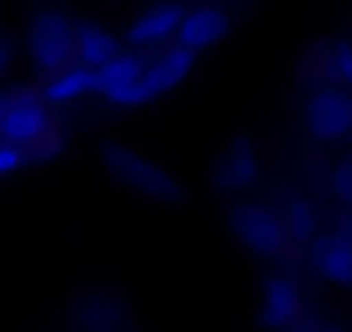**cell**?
<instances>
[{"label": "cell", "instance_id": "3957f363", "mask_svg": "<svg viewBox=\"0 0 352 332\" xmlns=\"http://www.w3.org/2000/svg\"><path fill=\"white\" fill-rule=\"evenodd\" d=\"M187 8L180 0H159V4L145 8L124 32L128 45L135 52H162L169 45H176L180 39V25H184Z\"/></svg>", "mask_w": 352, "mask_h": 332}, {"label": "cell", "instance_id": "5b68a950", "mask_svg": "<svg viewBox=\"0 0 352 332\" xmlns=\"http://www.w3.org/2000/svg\"><path fill=\"white\" fill-rule=\"evenodd\" d=\"M87 94H97V70L83 66V63H69L66 70L45 76V87H42V97L49 107H66V104H76L83 101Z\"/></svg>", "mask_w": 352, "mask_h": 332}, {"label": "cell", "instance_id": "277c9868", "mask_svg": "<svg viewBox=\"0 0 352 332\" xmlns=\"http://www.w3.org/2000/svg\"><path fill=\"white\" fill-rule=\"evenodd\" d=\"M228 32H232V18L225 14V8H218V4H197V8H187L176 45H184L194 56H201V52L214 49L218 42H225Z\"/></svg>", "mask_w": 352, "mask_h": 332}, {"label": "cell", "instance_id": "6da1fadb", "mask_svg": "<svg viewBox=\"0 0 352 332\" xmlns=\"http://www.w3.org/2000/svg\"><path fill=\"white\" fill-rule=\"evenodd\" d=\"M28 56L45 76L66 70L76 63V25L63 11L42 8L28 25Z\"/></svg>", "mask_w": 352, "mask_h": 332}, {"label": "cell", "instance_id": "ba28073f", "mask_svg": "<svg viewBox=\"0 0 352 332\" xmlns=\"http://www.w3.org/2000/svg\"><path fill=\"white\" fill-rule=\"evenodd\" d=\"M25 163H28V152H25L21 145H14V142H4V138H0V177H11V174H18Z\"/></svg>", "mask_w": 352, "mask_h": 332}, {"label": "cell", "instance_id": "7a4b0ae2", "mask_svg": "<svg viewBox=\"0 0 352 332\" xmlns=\"http://www.w3.org/2000/svg\"><path fill=\"white\" fill-rule=\"evenodd\" d=\"M0 138L14 145H45L52 142V107L42 94H8L4 114H0Z\"/></svg>", "mask_w": 352, "mask_h": 332}, {"label": "cell", "instance_id": "8992f818", "mask_svg": "<svg viewBox=\"0 0 352 332\" xmlns=\"http://www.w3.org/2000/svg\"><path fill=\"white\" fill-rule=\"evenodd\" d=\"M118 52H121L118 49V39L104 25H97V21H80L76 25V63H83L90 70H100Z\"/></svg>", "mask_w": 352, "mask_h": 332}, {"label": "cell", "instance_id": "9c48e42d", "mask_svg": "<svg viewBox=\"0 0 352 332\" xmlns=\"http://www.w3.org/2000/svg\"><path fill=\"white\" fill-rule=\"evenodd\" d=\"M8 63H11V49L0 42V70H8Z\"/></svg>", "mask_w": 352, "mask_h": 332}, {"label": "cell", "instance_id": "52a82bcc", "mask_svg": "<svg viewBox=\"0 0 352 332\" xmlns=\"http://www.w3.org/2000/svg\"><path fill=\"white\" fill-rule=\"evenodd\" d=\"M304 118L311 121V128H318V132L331 135V132H335V128H331V118H335V125H338V128H345V121L352 118V104H349L342 94L324 90V94H318V97L307 104Z\"/></svg>", "mask_w": 352, "mask_h": 332}]
</instances>
